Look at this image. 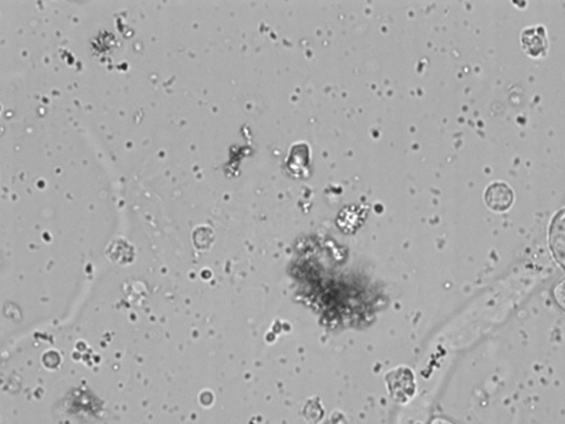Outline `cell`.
I'll return each mask as SVG.
<instances>
[{
	"label": "cell",
	"instance_id": "6da1fadb",
	"mask_svg": "<svg viewBox=\"0 0 565 424\" xmlns=\"http://www.w3.org/2000/svg\"><path fill=\"white\" fill-rule=\"evenodd\" d=\"M549 245L555 261L565 270V209L552 218L549 227Z\"/></svg>",
	"mask_w": 565,
	"mask_h": 424
},
{
	"label": "cell",
	"instance_id": "7a4b0ae2",
	"mask_svg": "<svg viewBox=\"0 0 565 424\" xmlns=\"http://www.w3.org/2000/svg\"><path fill=\"white\" fill-rule=\"evenodd\" d=\"M513 191L507 184L494 182L485 191L486 204L497 212L507 211L513 204Z\"/></svg>",
	"mask_w": 565,
	"mask_h": 424
},
{
	"label": "cell",
	"instance_id": "3957f363",
	"mask_svg": "<svg viewBox=\"0 0 565 424\" xmlns=\"http://www.w3.org/2000/svg\"><path fill=\"white\" fill-rule=\"evenodd\" d=\"M521 42L528 55H533V57H540L541 55H544L548 48L544 28L539 26V27L530 28L524 30L522 33Z\"/></svg>",
	"mask_w": 565,
	"mask_h": 424
},
{
	"label": "cell",
	"instance_id": "277c9868",
	"mask_svg": "<svg viewBox=\"0 0 565 424\" xmlns=\"http://www.w3.org/2000/svg\"><path fill=\"white\" fill-rule=\"evenodd\" d=\"M552 298L557 307L565 313V278L557 282L552 289Z\"/></svg>",
	"mask_w": 565,
	"mask_h": 424
}]
</instances>
